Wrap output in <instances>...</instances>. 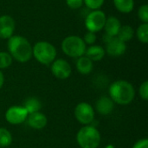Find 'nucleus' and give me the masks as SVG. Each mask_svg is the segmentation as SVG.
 <instances>
[{
	"label": "nucleus",
	"mask_w": 148,
	"mask_h": 148,
	"mask_svg": "<svg viewBox=\"0 0 148 148\" xmlns=\"http://www.w3.org/2000/svg\"><path fill=\"white\" fill-rule=\"evenodd\" d=\"M7 47L11 57L18 62H27L32 57V46L23 36H12L8 39Z\"/></svg>",
	"instance_id": "1"
},
{
	"label": "nucleus",
	"mask_w": 148,
	"mask_h": 148,
	"mask_svg": "<svg viewBox=\"0 0 148 148\" xmlns=\"http://www.w3.org/2000/svg\"><path fill=\"white\" fill-rule=\"evenodd\" d=\"M109 95L114 102L120 105H127L134 101L135 90L130 82L119 80L110 85Z\"/></svg>",
	"instance_id": "2"
},
{
	"label": "nucleus",
	"mask_w": 148,
	"mask_h": 148,
	"mask_svg": "<svg viewBox=\"0 0 148 148\" xmlns=\"http://www.w3.org/2000/svg\"><path fill=\"white\" fill-rule=\"evenodd\" d=\"M76 141L81 148H97L101 143V134L95 127L87 125L78 131Z\"/></svg>",
	"instance_id": "3"
},
{
	"label": "nucleus",
	"mask_w": 148,
	"mask_h": 148,
	"mask_svg": "<svg viewBox=\"0 0 148 148\" xmlns=\"http://www.w3.org/2000/svg\"><path fill=\"white\" fill-rule=\"evenodd\" d=\"M32 56L41 64L49 65L56 60V49L50 42L40 41L32 47Z\"/></svg>",
	"instance_id": "4"
},
{
	"label": "nucleus",
	"mask_w": 148,
	"mask_h": 148,
	"mask_svg": "<svg viewBox=\"0 0 148 148\" xmlns=\"http://www.w3.org/2000/svg\"><path fill=\"white\" fill-rule=\"evenodd\" d=\"M62 49L66 56L79 58L85 55L87 47L82 38L77 36H69L62 42Z\"/></svg>",
	"instance_id": "5"
},
{
	"label": "nucleus",
	"mask_w": 148,
	"mask_h": 148,
	"mask_svg": "<svg viewBox=\"0 0 148 148\" xmlns=\"http://www.w3.org/2000/svg\"><path fill=\"white\" fill-rule=\"evenodd\" d=\"M107 16L101 10H95L88 14L85 19V26L88 31L96 33L103 29Z\"/></svg>",
	"instance_id": "6"
},
{
	"label": "nucleus",
	"mask_w": 148,
	"mask_h": 148,
	"mask_svg": "<svg viewBox=\"0 0 148 148\" xmlns=\"http://www.w3.org/2000/svg\"><path fill=\"white\" fill-rule=\"evenodd\" d=\"M75 116L78 122L87 126L94 121L95 110L90 104L87 102H81L75 107Z\"/></svg>",
	"instance_id": "7"
},
{
	"label": "nucleus",
	"mask_w": 148,
	"mask_h": 148,
	"mask_svg": "<svg viewBox=\"0 0 148 148\" xmlns=\"http://www.w3.org/2000/svg\"><path fill=\"white\" fill-rule=\"evenodd\" d=\"M29 114L22 106H12L5 113V120L11 125H19L23 123Z\"/></svg>",
	"instance_id": "8"
},
{
	"label": "nucleus",
	"mask_w": 148,
	"mask_h": 148,
	"mask_svg": "<svg viewBox=\"0 0 148 148\" xmlns=\"http://www.w3.org/2000/svg\"><path fill=\"white\" fill-rule=\"evenodd\" d=\"M51 72L55 77L60 80L68 79L72 73L70 64L64 59H56L51 63Z\"/></svg>",
	"instance_id": "9"
},
{
	"label": "nucleus",
	"mask_w": 148,
	"mask_h": 148,
	"mask_svg": "<svg viewBox=\"0 0 148 148\" xmlns=\"http://www.w3.org/2000/svg\"><path fill=\"white\" fill-rule=\"evenodd\" d=\"M16 23L14 19L8 16L3 15L0 16V38L9 39L10 38L15 31Z\"/></svg>",
	"instance_id": "10"
},
{
	"label": "nucleus",
	"mask_w": 148,
	"mask_h": 148,
	"mask_svg": "<svg viewBox=\"0 0 148 148\" xmlns=\"http://www.w3.org/2000/svg\"><path fill=\"white\" fill-rule=\"evenodd\" d=\"M127 50L126 42L121 41L116 36L114 37L110 42L106 43V49L105 51L108 53V56L113 57H118L125 54Z\"/></svg>",
	"instance_id": "11"
},
{
	"label": "nucleus",
	"mask_w": 148,
	"mask_h": 148,
	"mask_svg": "<svg viewBox=\"0 0 148 148\" xmlns=\"http://www.w3.org/2000/svg\"><path fill=\"white\" fill-rule=\"evenodd\" d=\"M27 121L29 126L36 130H41L44 128L48 123L47 117L40 111L29 114L27 117Z\"/></svg>",
	"instance_id": "12"
},
{
	"label": "nucleus",
	"mask_w": 148,
	"mask_h": 148,
	"mask_svg": "<svg viewBox=\"0 0 148 148\" xmlns=\"http://www.w3.org/2000/svg\"><path fill=\"white\" fill-rule=\"evenodd\" d=\"M96 110L99 114L102 115H108L112 113L114 108V102L110 97L102 96L97 101L95 105Z\"/></svg>",
	"instance_id": "13"
},
{
	"label": "nucleus",
	"mask_w": 148,
	"mask_h": 148,
	"mask_svg": "<svg viewBox=\"0 0 148 148\" xmlns=\"http://www.w3.org/2000/svg\"><path fill=\"white\" fill-rule=\"evenodd\" d=\"M121 27V23L117 17L109 16L107 18L103 29H105L106 34H108L113 37H115L117 36Z\"/></svg>",
	"instance_id": "14"
},
{
	"label": "nucleus",
	"mask_w": 148,
	"mask_h": 148,
	"mask_svg": "<svg viewBox=\"0 0 148 148\" xmlns=\"http://www.w3.org/2000/svg\"><path fill=\"white\" fill-rule=\"evenodd\" d=\"M75 66H76L77 71L82 75L90 74L94 68L93 62L89 58H88L86 56H82L79 57L76 61Z\"/></svg>",
	"instance_id": "15"
},
{
	"label": "nucleus",
	"mask_w": 148,
	"mask_h": 148,
	"mask_svg": "<svg viewBox=\"0 0 148 148\" xmlns=\"http://www.w3.org/2000/svg\"><path fill=\"white\" fill-rule=\"evenodd\" d=\"M85 55L92 62L101 61L106 55L105 49L99 45H91L86 49Z\"/></svg>",
	"instance_id": "16"
},
{
	"label": "nucleus",
	"mask_w": 148,
	"mask_h": 148,
	"mask_svg": "<svg viewBox=\"0 0 148 148\" xmlns=\"http://www.w3.org/2000/svg\"><path fill=\"white\" fill-rule=\"evenodd\" d=\"M23 107L25 108L27 113L29 114H33L36 112H39L40 109L42 108V103L37 98L30 97V98H28L24 101V104Z\"/></svg>",
	"instance_id": "17"
},
{
	"label": "nucleus",
	"mask_w": 148,
	"mask_h": 148,
	"mask_svg": "<svg viewBox=\"0 0 148 148\" xmlns=\"http://www.w3.org/2000/svg\"><path fill=\"white\" fill-rule=\"evenodd\" d=\"M115 8L121 13H130L134 7V0H113Z\"/></svg>",
	"instance_id": "18"
},
{
	"label": "nucleus",
	"mask_w": 148,
	"mask_h": 148,
	"mask_svg": "<svg viewBox=\"0 0 148 148\" xmlns=\"http://www.w3.org/2000/svg\"><path fill=\"white\" fill-rule=\"evenodd\" d=\"M134 36V30L132 26L130 25H123L121 27L116 37L119 38L121 41L127 42L133 39Z\"/></svg>",
	"instance_id": "19"
},
{
	"label": "nucleus",
	"mask_w": 148,
	"mask_h": 148,
	"mask_svg": "<svg viewBox=\"0 0 148 148\" xmlns=\"http://www.w3.org/2000/svg\"><path fill=\"white\" fill-rule=\"evenodd\" d=\"M12 143V135L9 130L0 127V147H8Z\"/></svg>",
	"instance_id": "20"
},
{
	"label": "nucleus",
	"mask_w": 148,
	"mask_h": 148,
	"mask_svg": "<svg viewBox=\"0 0 148 148\" xmlns=\"http://www.w3.org/2000/svg\"><path fill=\"white\" fill-rule=\"evenodd\" d=\"M136 36L139 41L142 43H147L148 42V23H142L140 24L137 30H136Z\"/></svg>",
	"instance_id": "21"
},
{
	"label": "nucleus",
	"mask_w": 148,
	"mask_h": 148,
	"mask_svg": "<svg viewBox=\"0 0 148 148\" xmlns=\"http://www.w3.org/2000/svg\"><path fill=\"white\" fill-rule=\"evenodd\" d=\"M13 58L9 52L0 51V69L9 68L12 63Z\"/></svg>",
	"instance_id": "22"
},
{
	"label": "nucleus",
	"mask_w": 148,
	"mask_h": 148,
	"mask_svg": "<svg viewBox=\"0 0 148 148\" xmlns=\"http://www.w3.org/2000/svg\"><path fill=\"white\" fill-rule=\"evenodd\" d=\"M138 16L143 23H148V6L147 4L141 5L138 10Z\"/></svg>",
	"instance_id": "23"
},
{
	"label": "nucleus",
	"mask_w": 148,
	"mask_h": 148,
	"mask_svg": "<svg viewBox=\"0 0 148 148\" xmlns=\"http://www.w3.org/2000/svg\"><path fill=\"white\" fill-rule=\"evenodd\" d=\"M105 0H83V3L86 4V6L93 10H100V8L104 3Z\"/></svg>",
	"instance_id": "24"
},
{
	"label": "nucleus",
	"mask_w": 148,
	"mask_h": 148,
	"mask_svg": "<svg viewBox=\"0 0 148 148\" xmlns=\"http://www.w3.org/2000/svg\"><path fill=\"white\" fill-rule=\"evenodd\" d=\"M84 42L88 45H93L96 42V35L94 32L88 31L84 35V37L82 38Z\"/></svg>",
	"instance_id": "25"
},
{
	"label": "nucleus",
	"mask_w": 148,
	"mask_h": 148,
	"mask_svg": "<svg viewBox=\"0 0 148 148\" xmlns=\"http://www.w3.org/2000/svg\"><path fill=\"white\" fill-rule=\"evenodd\" d=\"M139 94H140V96L142 98V100L144 101H147L148 100V82L146 81L144 82L140 87V89H139Z\"/></svg>",
	"instance_id": "26"
},
{
	"label": "nucleus",
	"mask_w": 148,
	"mask_h": 148,
	"mask_svg": "<svg viewBox=\"0 0 148 148\" xmlns=\"http://www.w3.org/2000/svg\"><path fill=\"white\" fill-rule=\"evenodd\" d=\"M67 5L72 10H77L83 4V0H66Z\"/></svg>",
	"instance_id": "27"
},
{
	"label": "nucleus",
	"mask_w": 148,
	"mask_h": 148,
	"mask_svg": "<svg viewBox=\"0 0 148 148\" xmlns=\"http://www.w3.org/2000/svg\"><path fill=\"white\" fill-rule=\"evenodd\" d=\"M133 148H148V140L147 139H141L138 140Z\"/></svg>",
	"instance_id": "28"
},
{
	"label": "nucleus",
	"mask_w": 148,
	"mask_h": 148,
	"mask_svg": "<svg viewBox=\"0 0 148 148\" xmlns=\"http://www.w3.org/2000/svg\"><path fill=\"white\" fill-rule=\"evenodd\" d=\"M113 38H114L113 36H109V35H108V34H106V33H105L104 36H103V41H104L105 43H108V42H110Z\"/></svg>",
	"instance_id": "29"
},
{
	"label": "nucleus",
	"mask_w": 148,
	"mask_h": 148,
	"mask_svg": "<svg viewBox=\"0 0 148 148\" xmlns=\"http://www.w3.org/2000/svg\"><path fill=\"white\" fill-rule=\"evenodd\" d=\"M3 83H4V75H3V72L0 70V89L3 86Z\"/></svg>",
	"instance_id": "30"
},
{
	"label": "nucleus",
	"mask_w": 148,
	"mask_h": 148,
	"mask_svg": "<svg viewBox=\"0 0 148 148\" xmlns=\"http://www.w3.org/2000/svg\"><path fill=\"white\" fill-rule=\"evenodd\" d=\"M105 148H115V147H114V145H111V144H110V145H108V146H106V147H105Z\"/></svg>",
	"instance_id": "31"
}]
</instances>
